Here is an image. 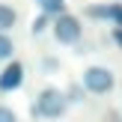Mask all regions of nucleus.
Instances as JSON below:
<instances>
[{"label":"nucleus","mask_w":122,"mask_h":122,"mask_svg":"<svg viewBox=\"0 0 122 122\" xmlns=\"http://www.w3.org/2000/svg\"><path fill=\"white\" fill-rule=\"evenodd\" d=\"M66 104H69L66 92H60L57 86H45V89L39 92V98L33 101L30 113H33L36 119H60V116L66 113Z\"/></svg>","instance_id":"nucleus-1"},{"label":"nucleus","mask_w":122,"mask_h":122,"mask_svg":"<svg viewBox=\"0 0 122 122\" xmlns=\"http://www.w3.org/2000/svg\"><path fill=\"white\" fill-rule=\"evenodd\" d=\"M113 86H116V77H113V71L104 69V66H89V69L83 71V89H86V92L107 95Z\"/></svg>","instance_id":"nucleus-2"},{"label":"nucleus","mask_w":122,"mask_h":122,"mask_svg":"<svg viewBox=\"0 0 122 122\" xmlns=\"http://www.w3.org/2000/svg\"><path fill=\"white\" fill-rule=\"evenodd\" d=\"M81 21H77L75 15H57V21H54V39L60 42V45H75L77 39H81Z\"/></svg>","instance_id":"nucleus-3"},{"label":"nucleus","mask_w":122,"mask_h":122,"mask_svg":"<svg viewBox=\"0 0 122 122\" xmlns=\"http://www.w3.org/2000/svg\"><path fill=\"white\" fill-rule=\"evenodd\" d=\"M21 83H24V66L12 60V63L0 71V92H15Z\"/></svg>","instance_id":"nucleus-4"},{"label":"nucleus","mask_w":122,"mask_h":122,"mask_svg":"<svg viewBox=\"0 0 122 122\" xmlns=\"http://www.w3.org/2000/svg\"><path fill=\"white\" fill-rule=\"evenodd\" d=\"M86 15H89V18H104V21H113L116 27H122V3H110V6H89Z\"/></svg>","instance_id":"nucleus-5"},{"label":"nucleus","mask_w":122,"mask_h":122,"mask_svg":"<svg viewBox=\"0 0 122 122\" xmlns=\"http://www.w3.org/2000/svg\"><path fill=\"white\" fill-rule=\"evenodd\" d=\"M15 21H18V12L12 9V6H6V3H0V30H12L15 27Z\"/></svg>","instance_id":"nucleus-6"},{"label":"nucleus","mask_w":122,"mask_h":122,"mask_svg":"<svg viewBox=\"0 0 122 122\" xmlns=\"http://www.w3.org/2000/svg\"><path fill=\"white\" fill-rule=\"evenodd\" d=\"M36 3H39V9L45 15H54V18L66 12V0H36Z\"/></svg>","instance_id":"nucleus-7"},{"label":"nucleus","mask_w":122,"mask_h":122,"mask_svg":"<svg viewBox=\"0 0 122 122\" xmlns=\"http://www.w3.org/2000/svg\"><path fill=\"white\" fill-rule=\"evenodd\" d=\"M12 51H15V45H12V39L0 30V63H6V60H12Z\"/></svg>","instance_id":"nucleus-8"},{"label":"nucleus","mask_w":122,"mask_h":122,"mask_svg":"<svg viewBox=\"0 0 122 122\" xmlns=\"http://www.w3.org/2000/svg\"><path fill=\"white\" fill-rule=\"evenodd\" d=\"M48 18H51V15H45V12H42L39 18H33V24H30V30H33V36H42V33L48 30Z\"/></svg>","instance_id":"nucleus-9"},{"label":"nucleus","mask_w":122,"mask_h":122,"mask_svg":"<svg viewBox=\"0 0 122 122\" xmlns=\"http://www.w3.org/2000/svg\"><path fill=\"white\" fill-rule=\"evenodd\" d=\"M0 122H18L15 110H12V107H6V104H0Z\"/></svg>","instance_id":"nucleus-10"},{"label":"nucleus","mask_w":122,"mask_h":122,"mask_svg":"<svg viewBox=\"0 0 122 122\" xmlns=\"http://www.w3.org/2000/svg\"><path fill=\"white\" fill-rule=\"evenodd\" d=\"M66 98H69V101H83V89L81 86H71L69 92H66Z\"/></svg>","instance_id":"nucleus-11"},{"label":"nucleus","mask_w":122,"mask_h":122,"mask_svg":"<svg viewBox=\"0 0 122 122\" xmlns=\"http://www.w3.org/2000/svg\"><path fill=\"white\" fill-rule=\"evenodd\" d=\"M113 39H116V45L122 48V27H116V30H113Z\"/></svg>","instance_id":"nucleus-12"}]
</instances>
